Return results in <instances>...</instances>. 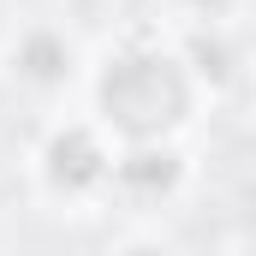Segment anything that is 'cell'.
Instances as JSON below:
<instances>
[{"label":"cell","instance_id":"277c9868","mask_svg":"<svg viewBox=\"0 0 256 256\" xmlns=\"http://www.w3.org/2000/svg\"><path fill=\"white\" fill-rule=\"evenodd\" d=\"M12 72L36 90H54V84L72 78V42L60 30H24L18 48H12Z\"/></svg>","mask_w":256,"mask_h":256},{"label":"cell","instance_id":"5b68a950","mask_svg":"<svg viewBox=\"0 0 256 256\" xmlns=\"http://www.w3.org/2000/svg\"><path fill=\"white\" fill-rule=\"evenodd\" d=\"M114 256H179L173 244H161V238H126Z\"/></svg>","mask_w":256,"mask_h":256},{"label":"cell","instance_id":"6da1fadb","mask_svg":"<svg viewBox=\"0 0 256 256\" xmlns=\"http://www.w3.org/2000/svg\"><path fill=\"white\" fill-rule=\"evenodd\" d=\"M191 66L161 48H126L96 78L102 131H120L126 143H167L191 120Z\"/></svg>","mask_w":256,"mask_h":256},{"label":"cell","instance_id":"7a4b0ae2","mask_svg":"<svg viewBox=\"0 0 256 256\" xmlns=\"http://www.w3.org/2000/svg\"><path fill=\"white\" fill-rule=\"evenodd\" d=\"M42 185L66 202L96 196L102 185H114V149L102 143L96 126H54L42 143Z\"/></svg>","mask_w":256,"mask_h":256},{"label":"cell","instance_id":"3957f363","mask_svg":"<svg viewBox=\"0 0 256 256\" xmlns=\"http://www.w3.org/2000/svg\"><path fill=\"white\" fill-rule=\"evenodd\" d=\"M114 185L131 202H167L185 185V155L173 143H131L126 155H114Z\"/></svg>","mask_w":256,"mask_h":256}]
</instances>
